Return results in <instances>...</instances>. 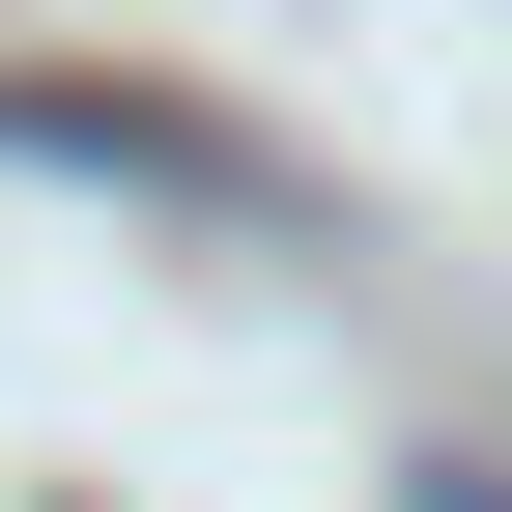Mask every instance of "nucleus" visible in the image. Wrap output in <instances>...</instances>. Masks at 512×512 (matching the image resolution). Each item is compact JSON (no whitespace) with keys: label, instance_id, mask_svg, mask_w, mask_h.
<instances>
[{"label":"nucleus","instance_id":"1","mask_svg":"<svg viewBox=\"0 0 512 512\" xmlns=\"http://www.w3.org/2000/svg\"><path fill=\"white\" fill-rule=\"evenodd\" d=\"M0 143L29 171H114V200H285V171H256L228 114H171V86H0Z\"/></svg>","mask_w":512,"mask_h":512},{"label":"nucleus","instance_id":"2","mask_svg":"<svg viewBox=\"0 0 512 512\" xmlns=\"http://www.w3.org/2000/svg\"><path fill=\"white\" fill-rule=\"evenodd\" d=\"M399 512H512V484H399Z\"/></svg>","mask_w":512,"mask_h":512}]
</instances>
